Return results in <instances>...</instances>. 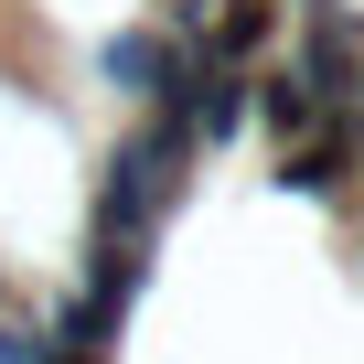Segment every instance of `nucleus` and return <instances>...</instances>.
Returning <instances> with one entry per match:
<instances>
[{
	"label": "nucleus",
	"mask_w": 364,
	"mask_h": 364,
	"mask_svg": "<svg viewBox=\"0 0 364 364\" xmlns=\"http://www.w3.org/2000/svg\"><path fill=\"white\" fill-rule=\"evenodd\" d=\"M257 118H268V129H279V150H289V139H311V129H321V97H311V86H300V65H289V75H257Z\"/></svg>",
	"instance_id": "4"
},
{
	"label": "nucleus",
	"mask_w": 364,
	"mask_h": 364,
	"mask_svg": "<svg viewBox=\"0 0 364 364\" xmlns=\"http://www.w3.org/2000/svg\"><path fill=\"white\" fill-rule=\"evenodd\" d=\"M54 343H33V332H0V364H43Z\"/></svg>",
	"instance_id": "5"
},
{
	"label": "nucleus",
	"mask_w": 364,
	"mask_h": 364,
	"mask_svg": "<svg viewBox=\"0 0 364 364\" xmlns=\"http://www.w3.org/2000/svg\"><path fill=\"white\" fill-rule=\"evenodd\" d=\"M343 171H353V129H332V139H289V150H279V182H289V193H332Z\"/></svg>",
	"instance_id": "3"
},
{
	"label": "nucleus",
	"mask_w": 364,
	"mask_h": 364,
	"mask_svg": "<svg viewBox=\"0 0 364 364\" xmlns=\"http://www.w3.org/2000/svg\"><path fill=\"white\" fill-rule=\"evenodd\" d=\"M300 86H311L321 107L364 86V33H353L343 0H311V11H300Z\"/></svg>",
	"instance_id": "1"
},
{
	"label": "nucleus",
	"mask_w": 364,
	"mask_h": 364,
	"mask_svg": "<svg viewBox=\"0 0 364 364\" xmlns=\"http://www.w3.org/2000/svg\"><path fill=\"white\" fill-rule=\"evenodd\" d=\"M97 75H107L118 97H150V107H161L182 75H193V54H182L171 33H107V43H97Z\"/></svg>",
	"instance_id": "2"
},
{
	"label": "nucleus",
	"mask_w": 364,
	"mask_h": 364,
	"mask_svg": "<svg viewBox=\"0 0 364 364\" xmlns=\"http://www.w3.org/2000/svg\"><path fill=\"white\" fill-rule=\"evenodd\" d=\"M353 139H364V118H353Z\"/></svg>",
	"instance_id": "6"
}]
</instances>
